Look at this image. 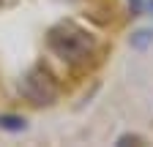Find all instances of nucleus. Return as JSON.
<instances>
[{
  "instance_id": "1",
  "label": "nucleus",
  "mask_w": 153,
  "mask_h": 147,
  "mask_svg": "<svg viewBox=\"0 0 153 147\" xmlns=\"http://www.w3.org/2000/svg\"><path fill=\"white\" fill-rule=\"evenodd\" d=\"M47 46L55 57H60L63 63L68 65H82L93 57V49H96V41L93 35L79 27L71 19H63L47 30Z\"/></svg>"
},
{
  "instance_id": "5",
  "label": "nucleus",
  "mask_w": 153,
  "mask_h": 147,
  "mask_svg": "<svg viewBox=\"0 0 153 147\" xmlns=\"http://www.w3.org/2000/svg\"><path fill=\"white\" fill-rule=\"evenodd\" d=\"M148 41H153V33H148V30H140V33L131 38V44H134V46H145Z\"/></svg>"
},
{
  "instance_id": "4",
  "label": "nucleus",
  "mask_w": 153,
  "mask_h": 147,
  "mask_svg": "<svg viewBox=\"0 0 153 147\" xmlns=\"http://www.w3.org/2000/svg\"><path fill=\"white\" fill-rule=\"evenodd\" d=\"M115 144H120V147H123V144H148V142H145V136H140V134H123Z\"/></svg>"
},
{
  "instance_id": "3",
  "label": "nucleus",
  "mask_w": 153,
  "mask_h": 147,
  "mask_svg": "<svg viewBox=\"0 0 153 147\" xmlns=\"http://www.w3.org/2000/svg\"><path fill=\"white\" fill-rule=\"evenodd\" d=\"M0 128H6V131H25L27 123H25V117H16V115H0Z\"/></svg>"
},
{
  "instance_id": "2",
  "label": "nucleus",
  "mask_w": 153,
  "mask_h": 147,
  "mask_svg": "<svg viewBox=\"0 0 153 147\" xmlns=\"http://www.w3.org/2000/svg\"><path fill=\"white\" fill-rule=\"evenodd\" d=\"M19 93L36 106H49L60 96V85L55 82V76L44 65H33L19 82Z\"/></svg>"
}]
</instances>
